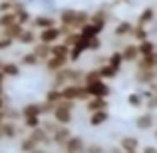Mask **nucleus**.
Returning <instances> with one entry per match:
<instances>
[{
  "label": "nucleus",
  "instance_id": "obj_1",
  "mask_svg": "<svg viewBox=\"0 0 157 153\" xmlns=\"http://www.w3.org/2000/svg\"><path fill=\"white\" fill-rule=\"evenodd\" d=\"M58 26L64 28L66 32H80L82 28L88 24L90 14L84 10H74V8H64L58 16Z\"/></svg>",
  "mask_w": 157,
  "mask_h": 153
},
{
  "label": "nucleus",
  "instance_id": "obj_2",
  "mask_svg": "<svg viewBox=\"0 0 157 153\" xmlns=\"http://www.w3.org/2000/svg\"><path fill=\"white\" fill-rule=\"evenodd\" d=\"M74 109H76V103L74 101H58L56 107L52 111V119L58 123V125H70L72 121V115H74Z\"/></svg>",
  "mask_w": 157,
  "mask_h": 153
},
{
  "label": "nucleus",
  "instance_id": "obj_3",
  "mask_svg": "<svg viewBox=\"0 0 157 153\" xmlns=\"http://www.w3.org/2000/svg\"><path fill=\"white\" fill-rule=\"evenodd\" d=\"M60 98L64 101H86L88 100V92H86L84 84H70L60 88Z\"/></svg>",
  "mask_w": 157,
  "mask_h": 153
},
{
  "label": "nucleus",
  "instance_id": "obj_4",
  "mask_svg": "<svg viewBox=\"0 0 157 153\" xmlns=\"http://www.w3.org/2000/svg\"><path fill=\"white\" fill-rule=\"evenodd\" d=\"M84 88H86V92H88V100L90 98H101V100H107L109 94H111V88L104 80L92 82V84H84Z\"/></svg>",
  "mask_w": 157,
  "mask_h": 153
},
{
  "label": "nucleus",
  "instance_id": "obj_5",
  "mask_svg": "<svg viewBox=\"0 0 157 153\" xmlns=\"http://www.w3.org/2000/svg\"><path fill=\"white\" fill-rule=\"evenodd\" d=\"M64 34H66V30L60 26L48 28V30H40L38 32V42L46 44V46H54V44L60 42V38H64Z\"/></svg>",
  "mask_w": 157,
  "mask_h": 153
},
{
  "label": "nucleus",
  "instance_id": "obj_6",
  "mask_svg": "<svg viewBox=\"0 0 157 153\" xmlns=\"http://www.w3.org/2000/svg\"><path fill=\"white\" fill-rule=\"evenodd\" d=\"M72 129H70L68 125H58L56 129H54V133L50 135L52 137V145H58V147H64L66 141H68L70 137H72Z\"/></svg>",
  "mask_w": 157,
  "mask_h": 153
},
{
  "label": "nucleus",
  "instance_id": "obj_7",
  "mask_svg": "<svg viewBox=\"0 0 157 153\" xmlns=\"http://www.w3.org/2000/svg\"><path fill=\"white\" fill-rule=\"evenodd\" d=\"M88 24L96 30V34L100 36L101 32H104V28H105V24H107V12L101 8V10H98L96 14H92L90 16V20H88Z\"/></svg>",
  "mask_w": 157,
  "mask_h": 153
},
{
  "label": "nucleus",
  "instance_id": "obj_8",
  "mask_svg": "<svg viewBox=\"0 0 157 153\" xmlns=\"http://www.w3.org/2000/svg\"><path fill=\"white\" fill-rule=\"evenodd\" d=\"M20 135V129H18V125H16V121H4V123H0V141L2 139H16Z\"/></svg>",
  "mask_w": 157,
  "mask_h": 153
},
{
  "label": "nucleus",
  "instance_id": "obj_9",
  "mask_svg": "<svg viewBox=\"0 0 157 153\" xmlns=\"http://www.w3.org/2000/svg\"><path fill=\"white\" fill-rule=\"evenodd\" d=\"M119 149L123 153H139V139L133 137V135H123L119 139Z\"/></svg>",
  "mask_w": 157,
  "mask_h": 153
},
{
  "label": "nucleus",
  "instance_id": "obj_10",
  "mask_svg": "<svg viewBox=\"0 0 157 153\" xmlns=\"http://www.w3.org/2000/svg\"><path fill=\"white\" fill-rule=\"evenodd\" d=\"M30 24L34 28H38V30H48V28L58 26V20L52 18V16H46V14H38V16H34V18H32Z\"/></svg>",
  "mask_w": 157,
  "mask_h": 153
},
{
  "label": "nucleus",
  "instance_id": "obj_11",
  "mask_svg": "<svg viewBox=\"0 0 157 153\" xmlns=\"http://www.w3.org/2000/svg\"><path fill=\"white\" fill-rule=\"evenodd\" d=\"M20 115H22V119L24 117H42V103H38V101H28V103H24L22 105V109H20Z\"/></svg>",
  "mask_w": 157,
  "mask_h": 153
},
{
  "label": "nucleus",
  "instance_id": "obj_12",
  "mask_svg": "<svg viewBox=\"0 0 157 153\" xmlns=\"http://www.w3.org/2000/svg\"><path fill=\"white\" fill-rule=\"evenodd\" d=\"M84 147H86L84 137H80V135H72V137L66 141V145L62 147V149H64V153H82Z\"/></svg>",
  "mask_w": 157,
  "mask_h": 153
},
{
  "label": "nucleus",
  "instance_id": "obj_13",
  "mask_svg": "<svg viewBox=\"0 0 157 153\" xmlns=\"http://www.w3.org/2000/svg\"><path fill=\"white\" fill-rule=\"evenodd\" d=\"M44 68H46V72L56 74V72H60V70L68 68V58H56V56H50L46 62H44Z\"/></svg>",
  "mask_w": 157,
  "mask_h": 153
},
{
  "label": "nucleus",
  "instance_id": "obj_14",
  "mask_svg": "<svg viewBox=\"0 0 157 153\" xmlns=\"http://www.w3.org/2000/svg\"><path fill=\"white\" fill-rule=\"evenodd\" d=\"M157 80V70H141L137 68L135 70V82L143 86H151Z\"/></svg>",
  "mask_w": 157,
  "mask_h": 153
},
{
  "label": "nucleus",
  "instance_id": "obj_15",
  "mask_svg": "<svg viewBox=\"0 0 157 153\" xmlns=\"http://www.w3.org/2000/svg\"><path fill=\"white\" fill-rule=\"evenodd\" d=\"M28 137H30L38 147H48V145H52V137L42 129V127H38V129L30 131V133H28Z\"/></svg>",
  "mask_w": 157,
  "mask_h": 153
},
{
  "label": "nucleus",
  "instance_id": "obj_16",
  "mask_svg": "<svg viewBox=\"0 0 157 153\" xmlns=\"http://www.w3.org/2000/svg\"><path fill=\"white\" fill-rule=\"evenodd\" d=\"M153 125H155V115L151 113V111H147V113H139L137 117H135V127L141 129V131L151 129Z\"/></svg>",
  "mask_w": 157,
  "mask_h": 153
},
{
  "label": "nucleus",
  "instance_id": "obj_17",
  "mask_svg": "<svg viewBox=\"0 0 157 153\" xmlns=\"http://www.w3.org/2000/svg\"><path fill=\"white\" fill-rule=\"evenodd\" d=\"M107 105H109V101L101 100V98H90V100H86V109H88V113L107 111Z\"/></svg>",
  "mask_w": 157,
  "mask_h": 153
},
{
  "label": "nucleus",
  "instance_id": "obj_18",
  "mask_svg": "<svg viewBox=\"0 0 157 153\" xmlns=\"http://www.w3.org/2000/svg\"><path fill=\"white\" fill-rule=\"evenodd\" d=\"M121 58H123V64L125 62H137L139 60V52H137V44H125L121 48Z\"/></svg>",
  "mask_w": 157,
  "mask_h": 153
},
{
  "label": "nucleus",
  "instance_id": "obj_19",
  "mask_svg": "<svg viewBox=\"0 0 157 153\" xmlns=\"http://www.w3.org/2000/svg\"><path fill=\"white\" fill-rule=\"evenodd\" d=\"M151 22H155V8H153V6H147L145 10H143L141 14L137 16V22H135V26L147 28V24H151Z\"/></svg>",
  "mask_w": 157,
  "mask_h": 153
},
{
  "label": "nucleus",
  "instance_id": "obj_20",
  "mask_svg": "<svg viewBox=\"0 0 157 153\" xmlns=\"http://www.w3.org/2000/svg\"><path fill=\"white\" fill-rule=\"evenodd\" d=\"M16 42L24 44V46H34V44H38V34L28 26V28H24V30H22V34H20V38L16 40Z\"/></svg>",
  "mask_w": 157,
  "mask_h": 153
},
{
  "label": "nucleus",
  "instance_id": "obj_21",
  "mask_svg": "<svg viewBox=\"0 0 157 153\" xmlns=\"http://www.w3.org/2000/svg\"><path fill=\"white\" fill-rule=\"evenodd\" d=\"M0 72H2L4 78H18L22 70H20V64H18V62H4Z\"/></svg>",
  "mask_w": 157,
  "mask_h": 153
},
{
  "label": "nucleus",
  "instance_id": "obj_22",
  "mask_svg": "<svg viewBox=\"0 0 157 153\" xmlns=\"http://www.w3.org/2000/svg\"><path fill=\"white\" fill-rule=\"evenodd\" d=\"M22 30H24V26H20V24L16 22V24H12V26L4 28V30H0V32H2V38H8V40H12V42H16V40L20 38V34H22Z\"/></svg>",
  "mask_w": 157,
  "mask_h": 153
},
{
  "label": "nucleus",
  "instance_id": "obj_23",
  "mask_svg": "<svg viewBox=\"0 0 157 153\" xmlns=\"http://www.w3.org/2000/svg\"><path fill=\"white\" fill-rule=\"evenodd\" d=\"M133 26L135 24H131V22H117V26H115V30H113L115 38H127V36H131Z\"/></svg>",
  "mask_w": 157,
  "mask_h": 153
},
{
  "label": "nucleus",
  "instance_id": "obj_24",
  "mask_svg": "<svg viewBox=\"0 0 157 153\" xmlns=\"http://www.w3.org/2000/svg\"><path fill=\"white\" fill-rule=\"evenodd\" d=\"M32 54H34V56L40 60V64H44V62L50 58V46L38 42V44H34V48H32Z\"/></svg>",
  "mask_w": 157,
  "mask_h": 153
},
{
  "label": "nucleus",
  "instance_id": "obj_25",
  "mask_svg": "<svg viewBox=\"0 0 157 153\" xmlns=\"http://www.w3.org/2000/svg\"><path fill=\"white\" fill-rule=\"evenodd\" d=\"M137 68H141V70H157V52H153L151 56L139 58L137 60Z\"/></svg>",
  "mask_w": 157,
  "mask_h": 153
},
{
  "label": "nucleus",
  "instance_id": "obj_26",
  "mask_svg": "<svg viewBox=\"0 0 157 153\" xmlns=\"http://www.w3.org/2000/svg\"><path fill=\"white\" fill-rule=\"evenodd\" d=\"M109 119V111H96V113H90V125L92 127H100Z\"/></svg>",
  "mask_w": 157,
  "mask_h": 153
},
{
  "label": "nucleus",
  "instance_id": "obj_27",
  "mask_svg": "<svg viewBox=\"0 0 157 153\" xmlns=\"http://www.w3.org/2000/svg\"><path fill=\"white\" fill-rule=\"evenodd\" d=\"M137 52H139V58H145V56H151L153 52H157V46L153 40H145V42L137 44Z\"/></svg>",
  "mask_w": 157,
  "mask_h": 153
},
{
  "label": "nucleus",
  "instance_id": "obj_28",
  "mask_svg": "<svg viewBox=\"0 0 157 153\" xmlns=\"http://www.w3.org/2000/svg\"><path fill=\"white\" fill-rule=\"evenodd\" d=\"M98 72H100V78H101L104 82H107V80H113V78L119 74L115 68H111V66H107V64H101L100 68H98Z\"/></svg>",
  "mask_w": 157,
  "mask_h": 153
},
{
  "label": "nucleus",
  "instance_id": "obj_29",
  "mask_svg": "<svg viewBox=\"0 0 157 153\" xmlns=\"http://www.w3.org/2000/svg\"><path fill=\"white\" fill-rule=\"evenodd\" d=\"M131 38L135 40V44H141V42H145V40H149V32H147V28H143V26H133Z\"/></svg>",
  "mask_w": 157,
  "mask_h": 153
},
{
  "label": "nucleus",
  "instance_id": "obj_30",
  "mask_svg": "<svg viewBox=\"0 0 157 153\" xmlns=\"http://www.w3.org/2000/svg\"><path fill=\"white\" fill-rule=\"evenodd\" d=\"M105 64H107V66H111V68H115V70L119 72V70H121V66H123V58H121V52H111L109 56H107Z\"/></svg>",
  "mask_w": 157,
  "mask_h": 153
},
{
  "label": "nucleus",
  "instance_id": "obj_31",
  "mask_svg": "<svg viewBox=\"0 0 157 153\" xmlns=\"http://www.w3.org/2000/svg\"><path fill=\"white\" fill-rule=\"evenodd\" d=\"M50 56H56V58H68L70 56V48L64 46L62 42L54 44V46H50Z\"/></svg>",
  "mask_w": 157,
  "mask_h": 153
},
{
  "label": "nucleus",
  "instance_id": "obj_32",
  "mask_svg": "<svg viewBox=\"0 0 157 153\" xmlns=\"http://www.w3.org/2000/svg\"><path fill=\"white\" fill-rule=\"evenodd\" d=\"M127 103H129L131 107H143L145 105V96L139 92H131L129 96H127Z\"/></svg>",
  "mask_w": 157,
  "mask_h": 153
},
{
  "label": "nucleus",
  "instance_id": "obj_33",
  "mask_svg": "<svg viewBox=\"0 0 157 153\" xmlns=\"http://www.w3.org/2000/svg\"><path fill=\"white\" fill-rule=\"evenodd\" d=\"M36 149H38V145H36L28 135H24L22 141H20V151H22V153H34Z\"/></svg>",
  "mask_w": 157,
  "mask_h": 153
},
{
  "label": "nucleus",
  "instance_id": "obj_34",
  "mask_svg": "<svg viewBox=\"0 0 157 153\" xmlns=\"http://www.w3.org/2000/svg\"><path fill=\"white\" fill-rule=\"evenodd\" d=\"M22 121H24V127L28 131H34L38 127H42V117H24Z\"/></svg>",
  "mask_w": 157,
  "mask_h": 153
},
{
  "label": "nucleus",
  "instance_id": "obj_35",
  "mask_svg": "<svg viewBox=\"0 0 157 153\" xmlns=\"http://www.w3.org/2000/svg\"><path fill=\"white\" fill-rule=\"evenodd\" d=\"M12 24H16V16L12 14V12H6V14H0V30H4V28L12 26Z\"/></svg>",
  "mask_w": 157,
  "mask_h": 153
},
{
  "label": "nucleus",
  "instance_id": "obj_36",
  "mask_svg": "<svg viewBox=\"0 0 157 153\" xmlns=\"http://www.w3.org/2000/svg\"><path fill=\"white\" fill-rule=\"evenodd\" d=\"M38 64H40V60L32 52L22 54V58H20V66H38Z\"/></svg>",
  "mask_w": 157,
  "mask_h": 153
},
{
  "label": "nucleus",
  "instance_id": "obj_37",
  "mask_svg": "<svg viewBox=\"0 0 157 153\" xmlns=\"http://www.w3.org/2000/svg\"><path fill=\"white\" fill-rule=\"evenodd\" d=\"M78 40H80V34H78V32H66L62 44H64V46H68V48H72L74 44L78 42Z\"/></svg>",
  "mask_w": 157,
  "mask_h": 153
},
{
  "label": "nucleus",
  "instance_id": "obj_38",
  "mask_svg": "<svg viewBox=\"0 0 157 153\" xmlns=\"http://www.w3.org/2000/svg\"><path fill=\"white\" fill-rule=\"evenodd\" d=\"M14 16H16V22H18L20 26H24V28L32 22V16H30L28 10H22V12H18V14H14Z\"/></svg>",
  "mask_w": 157,
  "mask_h": 153
},
{
  "label": "nucleus",
  "instance_id": "obj_39",
  "mask_svg": "<svg viewBox=\"0 0 157 153\" xmlns=\"http://www.w3.org/2000/svg\"><path fill=\"white\" fill-rule=\"evenodd\" d=\"M82 153H105V149L100 145V143H90V145L84 147V151Z\"/></svg>",
  "mask_w": 157,
  "mask_h": 153
},
{
  "label": "nucleus",
  "instance_id": "obj_40",
  "mask_svg": "<svg viewBox=\"0 0 157 153\" xmlns=\"http://www.w3.org/2000/svg\"><path fill=\"white\" fill-rule=\"evenodd\" d=\"M16 2V0H14ZM14 2H8V0H2L0 2V14H6V12H12V6H14Z\"/></svg>",
  "mask_w": 157,
  "mask_h": 153
},
{
  "label": "nucleus",
  "instance_id": "obj_41",
  "mask_svg": "<svg viewBox=\"0 0 157 153\" xmlns=\"http://www.w3.org/2000/svg\"><path fill=\"white\" fill-rule=\"evenodd\" d=\"M100 48H101V40H100V36H98V38H94V40H90L88 50H100Z\"/></svg>",
  "mask_w": 157,
  "mask_h": 153
},
{
  "label": "nucleus",
  "instance_id": "obj_42",
  "mask_svg": "<svg viewBox=\"0 0 157 153\" xmlns=\"http://www.w3.org/2000/svg\"><path fill=\"white\" fill-rule=\"evenodd\" d=\"M12 44H14L12 40H8V38H2V36H0V52H2V50H6V48H10Z\"/></svg>",
  "mask_w": 157,
  "mask_h": 153
},
{
  "label": "nucleus",
  "instance_id": "obj_43",
  "mask_svg": "<svg viewBox=\"0 0 157 153\" xmlns=\"http://www.w3.org/2000/svg\"><path fill=\"white\" fill-rule=\"evenodd\" d=\"M141 153H157V147H153V145H145V147H141Z\"/></svg>",
  "mask_w": 157,
  "mask_h": 153
},
{
  "label": "nucleus",
  "instance_id": "obj_44",
  "mask_svg": "<svg viewBox=\"0 0 157 153\" xmlns=\"http://www.w3.org/2000/svg\"><path fill=\"white\" fill-rule=\"evenodd\" d=\"M0 109H6V98H4V94H0Z\"/></svg>",
  "mask_w": 157,
  "mask_h": 153
},
{
  "label": "nucleus",
  "instance_id": "obj_45",
  "mask_svg": "<svg viewBox=\"0 0 157 153\" xmlns=\"http://www.w3.org/2000/svg\"><path fill=\"white\" fill-rule=\"evenodd\" d=\"M4 80H6V78H4L2 72H0V94H4Z\"/></svg>",
  "mask_w": 157,
  "mask_h": 153
},
{
  "label": "nucleus",
  "instance_id": "obj_46",
  "mask_svg": "<svg viewBox=\"0 0 157 153\" xmlns=\"http://www.w3.org/2000/svg\"><path fill=\"white\" fill-rule=\"evenodd\" d=\"M105 153H123L119 147H109V149H105Z\"/></svg>",
  "mask_w": 157,
  "mask_h": 153
},
{
  "label": "nucleus",
  "instance_id": "obj_47",
  "mask_svg": "<svg viewBox=\"0 0 157 153\" xmlns=\"http://www.w3.org/2000/svg\"><path fill=\"white\" fill-rule=\"evenodd\" d=\"M4 121H6V111L0 109V123H4Z\"/></svg>",
  "mask_w": 157,
  "mask_h": 153
},
{
  "label": "nucleus",
  "instance_id": "obj_48",
  "mask_svg": "<svg viewBox=\"0 0 157 153\" xmlns=\"http://www.w3.org/2000/svg\"><path fill=\"white\" fill-rule=\"evenodd\" d=\"M115 2H129V0H115Z\"/></svg>",
  "mask_w": 157,
  "mask_h": 153
},
{
  "label": "nucleus",
  "instance_id": "obj_49",
  "mask_svg": "<svg viewBox=\"0 0 157 153\" xmlns=\"http://www.w3.org/2000/svg\"><path fill=\"white\" fill-rule=\"evenodd\" d=\"M2 64H4V62H2V60H0V70H2Z\"/></svg>",
  "mask_w": 157,
  "mask_h": 153
},
{
  "label": "nucleus",
  "instance_id": "obj_50",
  "mask_svg": "<svg viewBox=\"0 0 157 153\" xmlns=\"http://www.w3.org/2000/svg\"><path fill=\"white\" fill-rule=\"evenodd\" d=\"M153 135H155V139H157V129H155V133H153Z\"/></svg>",
  "mask_w": 157,
  "mask_h": 153
},
{
  "label": "nucleus",
  "instance_id": "obj_51",
  "mask_svg": "<svg viewBox=\"0 0 157 153\" xmlns=\"http://www.w3.org/2000/svg\"><path fill=\"white\" fill-rule=\"evenodd\" d=\"M8 2H14V0H8Z\"/></svg>",
  "mask_w": 157,
  "mask_h": 153
}]
</instances>
